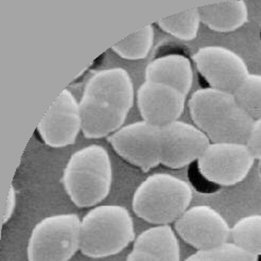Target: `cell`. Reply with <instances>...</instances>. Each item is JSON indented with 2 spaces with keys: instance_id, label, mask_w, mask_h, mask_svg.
Here are the masks:
<instances>
[{
  "instance_id": "obj_1",
  "label": "cell",
  "mask_w": 261,
  "mask_h": 261,
  "mask_svg": "<svg viewBox=\"0 0 261 261\" xmlns=\"http://www.w3.org/2000/svg\"><path fill=\"white\" fill-rule=\"evenodd\" d=\"M188 108L195 126L212 143H245L254 120L239 106L233 94L211 87L195 90Z\"/></svg>"
},
{
  "instance_id": "obj_2",
  "label": "cell",
  "mask_w": 261,
  "mask_h": 261,
  "mask_svg": "<svg viewBox=\"0 0 261 261\" xmlns=\"http://www.w3.org/2000/svg\"><path fill=\"white\" fill-rule=\"evenodd\" d=\"M112 162L102 146L91 145L74 152L64 169L62 184L71 202L80 208L98 205L111 192Z\"/></svg>"
},
{
  "instance_id": "obj_3",
  "label": "cell",
  "mask_w": 261,
  "mask_h": 261,
  "mask_svg": "<svg viewBox=\"0 0 261 261\" xmlns=\"http://www.w3.org/2000/svg\"><path fill=\"white\" fill-rule=\"evenodd\" d=\"M134 240V222L123 206L100 205L81 220L80 251L89 258L117 255Z\"/></svg>"
},
{
  "instance_id": "obj_4",
  "label": "cell",
  "mask_w": 261,
  "mask_h": 261,
  "mask_svg": "<svg viewBox=\"0 0 261 261\" xmlns=\"http://www.w3.org/2000/svg\"><path fill=\"white\" fill-rule=\"evenodd\" d=\"M191 200L188 182L168 173H155L134 192L132 208L138 218L149 223L168 225L188 210Z\"/></svg>"
},
{
  "instance_id": "obj_5",
  "label": "cell",
  "mask_w": 261,
  "mask_h": 261,
  "mask_svg": "<svg viewBox=\"0 0 261 261\" xmlns=\"http://www.w3.org/2000/svg\"><path fill=\"white\" fill-rule=\"evenodd\" d=\"M81 219L75 214L44 218L34 226L27 245L28 261H69L80 250Z\"/></svg>"
},
{
  "instance_id": "obj_6",
  "label": "cell",
  "mask_w": 261,
  "mask_h": 261,
  "mask_svg": "<svg viewBox=\"0 0 261 261\" xmlns=\"http://www.w3.org/2000/svg\"><path fill=\"white\" fill-rule=\"evenodd\" d=\"M254 156L245 143H211L198 160L200 174L219 186L241 182L254 165Z\"/></svg>"
},
{
  "instance_id": "obj_7",
  "label": "cell",
  "mask_w": 261,
  "mask_h": 261,
  "mask_svg": "<svg viewBox=\"0 0 261 261\" xmlns=\"http://www.w3.org/2000/svg\"><path fill=\"white\" fill-rule=\"evenodd\" d=\"M109 141L120 158L142 172H149L162 163L161 127L146 121L122 126L109 136Z\"/></svg>"
},
{
  "instance_id": "obj_8",
  "label": "cell",
  "mask_w": 261,
  "mask_h": 261,
  "mask_svg": "<svg viewBox=\"0 0 261 261\" xmlns=\"http://www.w3.org/2000/svg\"><path fill=\"white\" fill-rule=\"evenodd\" d=\"M193 61L208 87L233 94L250 74L244 60L222 46L201 47Z\"/></svg>"
},
{
  "instance_id": "obj_9",
  "label": "cell",
  "mask_w": 261,
  "mask_h": 261,
  "mask_svg": "<svg viewBox=\"0 0 261 261\" xmlns=\"http://www.w3.org/2000/svg\"><path fill=\"white\" fill-rule=\"evenodd\" d=\"M178 236L198 251L226 243L230 237L227 221L208 205L193 206L174 223Z\"/></svg>"
},
{
  "instance_id": "obj_10",
  "label": "cell",
  "mask_w": 261,
  "mask_h": 261,
  "mask_svg": "<svg viewBox=\"0 0 261 261\" xmlns=\"http://www.w3.org/2000/svg\"><path fill=\"white\" fill-rule=\"evenodd\" d=\"M81 130L80 102L64 89L38 123L37 132L47 146L59 149L73 145Z\"/></svg>"
},
{
  "instance_id": "obj_11",
  "label": "cell",
  "mask_w": 261,
  "mask_h": 261,
  "mask_svg": "<svg viewBox=\"0 0 261 261\" xmlns=\"http://www.w3.org/2000/svg\"><path fill=\"white\" fill-rule=\"evenodd\" d=\"M161 164L170 169H180L198 162L212 143L198 126L179 120L161 127Z\"/></svg>"
},
{
  "instance_id": "obj_12",
  "label": "cell",
  "mask_w": 261,
  "mask_h": 261,
  "mask_svg": "<svg viewBox=\"0 0 261 261\" xmlns=\"http://www.w3.org/2000/svg\"><path fill=\"white\" fill-rule=\"evenodd\" d=\"M186 95L163 83L143 82L137 90V106L142 120L164 127L177 121L185 109Z\"/></svg>"
},
{
  "instance_id": "obj_13",
  "label": "cell",
  "mask_w": 261,
  "mask_h": 261,
  "mask_svg": "<svg viewBox=\"0 0 261 261\" xmlns=\"http://www.w3.org/2000/svg\"><path fill=\"white\" fill-rule=\"evenodd\" d=\"M83 95L129 112L134 103V86L125 69H103L87 81Z\"/></svg>"
},
{
  "instance_id": "obj_14",
  "label": "cell",
  "mask_w": 261,
  "mask_h": 261,
  "mask_svg": "<svg viewBox=\"0 0 261 261\" xmlns=\"http://www.w3.org/2000/svg\"><path fill=\"white\" fill-rule=\"evenodd\" d=\"M82 132L86 138L98 139L112 135L122 127L128 112L88 96L80 100Z\"/></svg>"
},
{
  "instance_id": "obj_15",
  "label": "cell",
  "mask_w": 261,
  "mask_h": 261,
  "mask_svg": "<svg viewBox=\"0 0 261 261\" xmlns=\"http://www.w3.org/2000/svg\"><path fill=\"white\" fill-rule=\"evenodd\" d=\"M145 76L146 81L172 86L187 96L193 81L191 62L178 54L162 56L148 64Z\"/></svg>"
},
{
  "instance_id": "obj_16",
  "label": "cell",
  "mask_w": 261,
  "mask_h": 261,
  "mask_svg": "<svg viewBox=\"0 0 261 261\" xmlns=\"http://www.w3.org/2000/svg\"><path fill=\"white\" fill-rule=\"evenodd\" d=\"M201 22L213 31L229 33L247 22L249 11L243 0L218 2L198 8Z\"/></svg>"
},
{
  "instance_id": "obj_17",
  "label": "cell",
  "mask_w": 261,
  "mask_h": 261,
  "mask_svg": "<svg viewBox=\"0 0 261 261\" xmlns=\"http://www.w3.org/2000/svg\"><path fill=\"white\" fill-rule=\"evenodd\" d=\"M133 249L148 252L164 261H180V249L174 230L169 225H158L142 231Z\"/></svg>"
},
{
  "instance_id": "obj_18",
  "label": "cell",
  "mask_w": 261,
  "mask_h": 261,
  "mask_svg": "<svg viewBox=\"0 0 261 261\" xmlns=\"http://www.w3.org/2000/svg\"><path fill=\"white\" fill-rule=\"evenodd\" d=\"M232 243L252 255L261 256V215L241 218L231 227Z\"/></svg>"
},
{
  "instance_id": "obj_19",
  "label": "cell",
  "mask_w": 261,
  "mask_h": 261,
  "mask_svg": "<svg viewBox=\"0 0 261 261\" xmlns=\"http://www.w3.org/2000/svg\"><path fill=\"white\" fill-rule=\"evenodd\" d=\"M200 23L198 8L182 11L158 21L159 27L163 31L185 42L193 41L198 36Z\"/></svg>"
},
{
  "instance_id": "obj_20",
  "label": "cell",
  "mask_w": 261,
  "mask_h": 261,
  "mask_svg": "<svg viewBox=\"0 0 261 261\" xmlns=\"http://www.w3.org/2000/svg\"><path fill=\"white\" fill-rule=\"evenodd\" d=\"M154 42L153 25H147L141 30L132 33L115 44L112 50L120 58L129 61L146 59L152 49Z\"/></svg>"
},
{
  "instance_id": "obj_21",
  "label": "cell",
  "mask_w": 261,
  "mask_h": 261,
  "mask_svg": "<svg viewBox=\"0 0 261 261\" xmlns=\"http://www.w3.org/2000/svg\"><path fill=\"white\" fill-rule=\"evenodd\" d=\"M233 96L254 121L261 119V74L250 73Z\"/></svg>"
},
{
  "instance_id": "obj_22",
  "label": "cell",
  "mask_w": 261,
  "mask_h": 261,
  "mask_svg": "<svg viewBox=\"0 0 261 261\" xmlns=\"http://www.w3.org/2000/svg\"><path fill=\"white\" fill-rule=\"evenodd\" d=\"M185 261H258V257L247 253L234 243H223L200 250L189 256Z\"/></svg>"
},
{
  "instance_id": "obj_23",
  "label": "cell",
  "mask_w": 261,
  "mask_h": 261,
  "mask_svg": "<svg viewBox=\"0 0 261 261\" xmlns=\"http://www.w3.org/2000/svg\"><path fill=\"white\" fill-rule=\"evenodd\" d=\"M246 146L249 147L254 159L261 161V119L254 121Z\"/></svg>"
},
{
  "instance_id": "obj_24",
  "label": "cell",
  "mask_w": 261,
  "mask_h": 261,
  "mask_svg": "<svg viewBox=\"0 0 261 261\" xmlns=\"http://www.w3.org/2000/svg\"><path fill=\"white\" fill-rule=\"evenodd\" d=\"M16 207V191L14 186H11L9 194L7 197V201L5 203V206L3 208V214H2V224H6L7 222L12 218L13 214L15 212Z\"/></svg>"
},
{
  "instance_id": "obj_25",
  "label": "cell",
  "mask_w": 261,
  "mask_h": 261,
  "mask_svg": "<svg viewBox=\"0 0 261 261\" xmlns=\"http://www.w3.org/2000/svg\"><path fill=\"white\" fill-rule=\"evenodd\" d=\"M125 261H164V260L151 253L133 249V251L127 255Z\"/></svg>"
},
{
  "instance_id": "obj_26",
  "label": "cell",
  "mask_w": 261,
  "mask_h": 261,
  "mask_svg": "<svg viewBox=\"0 0 261 261\" xmlns=\"http://www.w3.org/2000/svg\"><path fill=\"white\" fill-rule=\"evenodd\" d=\"M260 175H261V164H260Z\"/></svg>"
},
{
  "instance_id": "obj_27",
  "label": "cell",
  "mask_w": 261,
  "mask_h": 261,
  "mask_svg": "<svg viewBox=\"0 0 261 261\" xmlns=\"http://www.w3.org/2000/svg\"><path fill=\"white\" fill-rule=\"evenodd\" d=\"M260 40H261V29H260Z\"/></svg>"
},
{
  "instance_id": "obj_28",
  "label": "cell",
  "mask_w": 261,
  "mask_h": 261,
  "mask_svg": "<svg viewBox=\"0 0 261 261\" xmlns=\"http://www.w3.org/2000/svg\"><path fill=\"white\" fill-rule=\"evenodd\" d=\"M258 261H259V260H258Z\"/></svg>"
}]
</instances>
